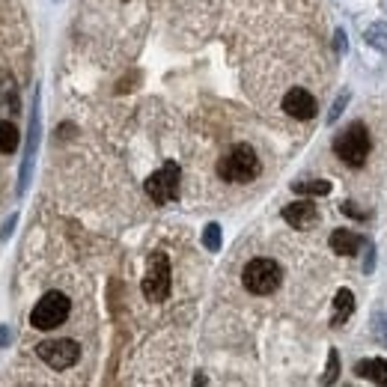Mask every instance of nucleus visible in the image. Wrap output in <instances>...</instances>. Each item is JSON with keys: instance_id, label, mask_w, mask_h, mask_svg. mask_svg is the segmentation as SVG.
Instances as JSON below:
<instances>
[{"instance_id": "nucleus-1", "label": "nucleus", "mask_w": 387, "mask_h": 387, "mask_svg": "<svg viewBox=\"0 0 387 387\" xmlns=\"http://www.w3.org/2000/svg\"><path fill=\"white\" fill-rule=\"evenodd\" d=\"M260 155H256L253 146L248 143H236L229 152H224V158L218 161V176L224 182H233V185H245V182H253L260 176Z\"/></svg>"}, {"instance_id": "nucleus-2", "label": "nucleus", "mask_w": 387, "mask_h": 387, "mask_svg": "<svg viewBox=\"0 0 387 387\" xmlns=\"http://www.w3.org/2000/svg\"><path fill=\"white\" fill-rule=\"evenodd\" d=\"M369 146H372V140H369V132H366L364 122H352L349 128H342V132L337 134V140H334L337 158L346 161L349 167H364Z\"/></svg>"}, {"instance_id": "nucleus-3", "label": "nucleus", "mask_w": 387, "mask_h": 387, "mask_svg": "<svg viewBox=\"0 0 387 387\" xmlns=\"http://www.w3.org/2000/svg\"><path fill=\"white\" fill-rule=\"evenodd\" d=\"M69 313H71V301L63 292H45L30 313V325L36 331H54V328H60L69 319Z\"/></svg>"}, {"instance_id": "nucleus-4", "label": "nucleus", "mask_w": 387, "mask_h": 387, "mask_svg": "<svg viewBox=\"0 0 387 387\" xmlns=\"http://www.w3.org/2000/svg\"><path fill=\"white\" fill-rule=\"evenodd\" d=\"M283 280V268L275 260H250L241 271V283L253 295H271Z\"/></svg>"}, {"instance_id": "nucleus-5", "label": "nucleus", "mask_w": 387, "mask_h": 387, "mask_svg": "<svg viewBox=\"0 0 387 387\" xmlns=\"http://www.w3.org/2000/svg\"><path fill=\"white\" fill-rule=\"evenodd\" d=\"M179 179H182L179 164L167 161L161 170H155V173L146 179V194H149V200H152V203H158V206L173 203V200L179 197Z\"/></svg>"}, {"instance_id": "nucleus-6", "label": "nucleus", "mask_w": 387, "mask_h": 387, "mask_svg": "<svg viewBox=\"0 0 387 387\" xmlns=\"http://www.w3.org/2000/svg\"><path fill=\"white\" fill-rule=\"evenodd\" d=\"M143 295H146V301H155V304L170 295V260L161 250L149 256V268L146 277H143Z\"/></svg>"}, {"instance_id": "nucleus-7", "label": "nucleus", "mask_w": 387, "mask_h": 387, "mask_svg": "<svg viewBox=\"0 0 387 387\" xmlns=\"http://www.w3.org/2000/svg\"><path fill=\"white\" fill-rule=\"evenodd\" d=\"M36 354L51 369H69V366L78 364L81 346L75 340H45V342H39V346H36Z\"/></svg>"}, {"instance_id": "nucleus-8", "label": "nucleus", "mask_w": 387, "mask_h": 387, "mask_svg": "<svg viewBox=\"0 0 387 387\" xmlns=\"http://www.w3.org/2000/svg\"><path fill=\"white\" fill-rule=\"evenodd\" d=\"M283 110L289 113L292 120H313V117H316V110H319V105H316V98H313L307 90L295 87V90H289L283 96Z\"/></svg>"}, {"instance_id": "nucleus-9", "label": "nucleus", "mask_w": 387, "mask_h": 387, "mask_svg": "<svg viewBox=\"0 0 387 387\" xmlns=\"http://www.w3.org/2000/svg\"><path fill=\"white\" fill-rule=\"evenodd\" d=\"M316 206L310 203V200H298V203H289L283 209V221L289 224V226H295V229H307V226H313L316 224Z\"/></svg>"}, {"instance_id": "nucleus-10", "label": "nucleus", "mask_w": 387, "mask_h": 387, "mask_svg": "<svg viewBox=\"0 0 387 387\" xmlns=\"http://www.w3.org/2000/svg\"><path fill=\"white\" fill-rule=\"evenodd\" d=\"M361 245H364V238L352 233V229H334L331 233V250L340 256H354L361 250Z\"/></svg>"}, {"instance_id": "nucleus-11", "label": "nucleus", "mask_w": 387, "mask_h": 387, "mask_svg": "<svg viewBox=\"0 0 387 387\" xmlns=\"http://www.w3.org/2000/svg\"><path fill=\"white\" fill-rule=\"evenodd\" d=\"M36 140H39V108L33 110V120H30V143H27V158H24V167H21V194L27 191V182H30L33 155H36Z\"/></svg>"}, {"instance_id": "nucleus-12", "label": "nucleus", "mask_w": 387, "mask_h": 387, "mask_svg": "<svg viewBox=\"0 0 387 387\" xmlns=\"http://www.w3.org/2000/svg\"><path fill=\"white\" fill-rule=\"evenodd\" d=\"M334 307H337V313H334V319H331V325L334 328H340L342 322H346L352 313H354V295L349 292V289H340L337 292V298H334Z\"/></svg>"}, {"instance_id": "nucleus-13", "label": "nucleus", "mask_w": 387, "mask_h": 387, "mask_svg": "<svg viewBox=\"0 0 387 387\" xmlns=\"http://www.w3.org/2000/svg\"><path fill=\"white\" fill-rule=\"evenodd\" d=\"M354 369L361 379H372L379 384H387V361H381V357H376V361H361Z\"/></svg>"}, {"instance_id": "nucleus-14", "label": "nucleus", "mask_w": 387, "mask_h": 387, "mask_svg": "<svg viewBox=\"0 0 387 387\" xmlns=\"http://www.w3.org/2000/svg\"><path fill=\"white\" fill-rule=\"evenodd\" d=\"M18 143H21L18 128L9 120H0V155H12L18 149Z\"/></svg>"}, {"instance_id": "nucleus-15", "label": "nucleus", "mask_w": 387, "mask_h": 387, "mask_svg": "<svg viewBox=\"0 0 387 387\" xmlns=\"http://www.w3.org/2000/svg\"><path fill=\"white\" fill-rule=\"evenodd\" d=\"M292 191L295 194H310V197H322L331 191V182L325 179H310V182H292Z\"/></svg>"}, {"instance_id": "nucleus-16", "label": "nucleus", "mask_w": 387, "mask_h": 387, "mask_svg": "<svg viewBox=\"0 0 387 387\" xmlns=\"http://www.w3.org/2000/svg\"><path fill=\"white\" fill-rule=\"evenodd\" d=\"M366 42L387 54V24H372L369 30H366Z\"/></svg>"}, {"instance_id": "nucleus-17", "label": "nucleus", "mask_w": 387, "mask_h": 387, "mask_svg": "<svg viewBox=\"0 0 387 387\" xmlns=\"http://www.w3.org/2000/svg\"><path fill=\"white\" fill-rule=\"evenodd\" d=\"M203 245H206V250H212V253L221 250V226H218V224H209V226H206Z\"/></svg>"}, {"instance_id": "nucleus-18", "label": "nucleus", "mask_w": 387, "mask_h": 387, "mask_svg": "<svg viewBox=\"0 0 387 387\" xmlns=\"http://www.w3.org/2000/svg\"><path fill=\"white\" fill-rule=\"evenodd\" d=\"M337 376H340V354H337V349H331V352H328V372L322 376V381L325 384H334Z\"/></svg>"}, {"instance_id": "nucleus-19", "label": "nucleus", "mask_w": 387, "mask_h": 387, "mask_svg": "<svg viewBox=\"0 0 387 387\" xmlns=\"http://www.w3.org/2000/svg\"><path fill=\"white\" fill-rule=\"evenodd\" d=\"M349 105V93H340V98L334 102V108H331V113H328V122H337L340 120V113H342V108Z\"/></svg>"}, {"instance_id": "nucleus-20", "label": "nucleus", "mask_w": 387, "mask_h": 387, "mask_svg": "<svg viewBox=\"0 0 387 387\" xmlns=\"http://www.w3.org/2000/svg\"><path fill=\"white\" fill-rule=\"evenodd\" d=\"M342 212L352 214V218H357V221H366V212H357L354 203H342Z\"/></svg>"}, {"instance_id": "nucleus-21", "label": "nucleus", "mask_w": 387, "mask_h": 387, "mask_svg": "<svg viewBox=\"0 0 387 387\" xmlns=\"http://www.w3.org/2000/svg\"><path fill=\"white\" fill-rule=\"evenodd\" d=\"M379 334H381V340L387 342V316H381V325H379Z\"/></svg>"}, {"instance_id": "nucleus-22", "label": "nucleus", "mask_w": 387, "mask_h": 387, "mask_svg": "<svg viewBox=\"0 0 387 387\" xmlns=\"http://www.w3.org/2000/svg\"><path fill=\"white\" fill-rule=\"evenodd\" d=\"M6 340H9V328H0V346H4Z\"/></svg>"}]
</instances>
